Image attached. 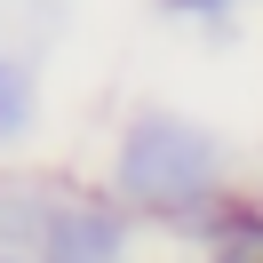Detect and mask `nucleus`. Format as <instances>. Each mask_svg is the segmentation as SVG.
Returning a JSON list of instances; mask_svg holds the SVG:
<instances>
[{
	"mask_svg": "<svg viewBox=\"0 0 263 263\" xmlns=\"http://www.w3.org/2000/svg\"><path fill=\"white\" fill-rule=\"evenodd\" d=\"M231 176H239L231 136H215L208 120L176 112V104H136L112 136V160H104V192L120 208L144 223H176V231L223 208Z\"/></svg>",
	"mask_w": 263,
	"mask_h": 263,
	"instance_id": "f257e3e1",
	"label": "nucleus"
},
{
	"mask_svg": "<svg viewBox=\"0 0 263 263\" xmlns=\"http://www.w3.org/2000/svg\"><path fill=\"white\" fill-rule=\"evenodd\" d=\"M136 223L144 215H128L112 192H72L40 239V263H136Z\"/></svg>",
	"mask_w": 263,
	"mask_h": 263,
	"instance_id": "f03ea898",
	"label": "nucleus"
},
{
	"mask_svg": "<svg viewBox=\"0 0 263 263\" xmlns=\"http://www.w3.org/2000/svg\"><path fill=\"white\" fill-rule=\"evenodd\" d=\"M80 183L48 176V167H0V247H16V255H40L48 223L64 215V199Z\"/></svg>",
	"mask_w": 263,
	"mask_h": 263,
	"instance_id": "7ed1b4c3",
	"label": "nucleus"
},
{
	"mask_svg": "<svg viewBox=\"0 0 263 263\" xmlns=\"http://www.w3.org/2000/svg\"><path fill=\"white\" fill-rule=\"evenodd\" d=\"M40 136V72L32 56L0 48V152H24Z\"/></svg>",
	"mask_w": 263,
	"mask_h": 263,
	"instance_id": "20e7f679",
	"label": "nucleus"
},
{
	"mask_svg": "<svg viewBox=\"0 0 263 263\" xmlns=\"http://www.w3.org/2000/svg\"><path fill=\"white\" fill-rule=\"evenodd\" d=\"M167 16H223V8H239V0H160Z\"/></svg>",
	"mask_w": 263,
	"mask_h": 263,
	"instance_id": "39448f33",
	"label": "nucleus"
},
{
	"mask_svg": "<svg viewBox=\"0 0 263 263\" xmlns=\"http://www.w3.org/2000/svg\"><path fill=\"white\" fill-rule=\"evenodd\" d=\"M24 8H32V16H56V8H64V0H24Z\"/></svg>",
	"mask_w": 263,
	"mask_h": 263,
	"instance_id": "423d86ee",
	"label": "nucleus"
},
{
	"mask_svg": "<svg viewBox=\"0 0 263 263\" xmlns=\"http://www.w3.org/2000/svg\"><path fill=\"white\" fill-rule=\"evenodd\" d=\"M0 263H40V255H16V247H0Z\"/></svg>",
	"mask_w": 263,
	"mask_h": 263,
	"instance_id": "0eeeda50",
	"label": "nucleus"
}]
</instances>
